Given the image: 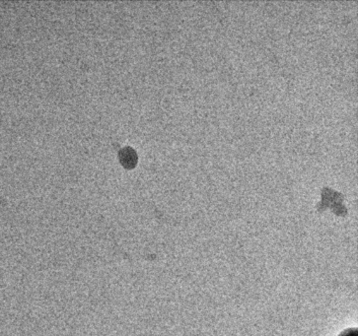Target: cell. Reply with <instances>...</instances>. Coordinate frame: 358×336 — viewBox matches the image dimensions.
Wrapping results in <instances>:
<instances>
[{"label": "cell", "instance_id": "obj_2", "mask_svg": "<svg viewBox=\"0 0 358 336\" xmlns=\"http://www.w3.org/2000/svg\"><path fill=\"white\" fill-rule=\"evenodd\" d=\"M338 336H358V330L357 328H348L343 331Z\"/></svg>", "mask_w": 358, "mask_h": 336}, {"label": "cell", "instance_id": "obj_1", "mask_svg": "<svg viewBox=\"0 0 358 336\" xmlns=\"http://www.w3.org/2000/svg\"><path fill=\"white\" fill-rule=\"evenodd\" d=\"M120 160L126 168H134L138 163V154L131 147L122 148L120 152Z\"/></svg>", "mask_w": 358, "mask_h": 336}]
</instances>
